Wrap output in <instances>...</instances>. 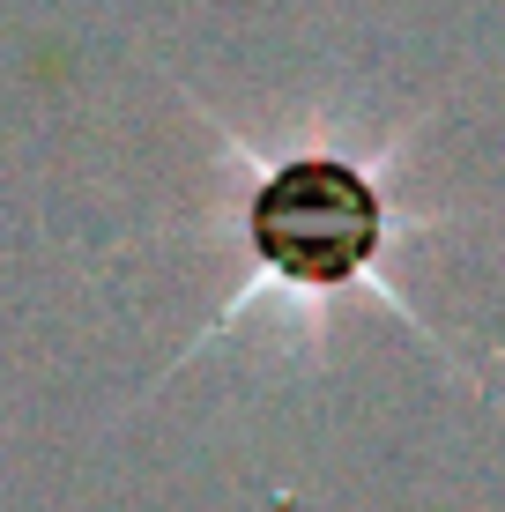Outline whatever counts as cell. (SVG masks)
<instances>
[{"label": "cell", "instance_id": "1", "mask_svg": "<svg viewBox=\"0 0 505 512\" xmlns=\"http://www.w3.org/2000/svg\"><path fill=\"white\" fill-rule=\"evenodd\" d=\"M246 253L275 282L298 290H335V282L364 275L387 245V201L379 179L350 149H290L253 179L246 208Z\"/></svg>", "mask_w": 505, "mask_h": 512}]
</instances>
